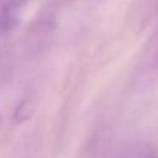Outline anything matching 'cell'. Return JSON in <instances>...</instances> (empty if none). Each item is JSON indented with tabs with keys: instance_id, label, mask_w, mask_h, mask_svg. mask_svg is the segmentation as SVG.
Listing matches in <instances>:
<instances>
[{
	"instance_id": "cell-3",
	"label": "cell",
	"mask_w": 158,
	"mask_h": 158,
	"mask_svg": "<svg viewBox=\"0 0 158 158\" xmlns=\"http://www.w3.org/2000/svg\"><path fill=\"white\" fill-rule=\"evenodd\" d=\"M122 158H156V156L147 147H137L131 149L128 153L123 154Z\"/></svg>"
},
{
	"instance_id": "cell-1",
	"label": "cell",
	"mask_w": 158,
	"mask_h": 158,
	"mask_svg": "<svg viewBox=\"0 0 158 158\" xmlns=\"http://www.w3.org/2000/svg\"><path fill=\"white\" fill-rule=\"evenodd\" d=\"M28 0L0 1V33L11 32L20 22L21 14Z\"/></svg>"
},
{
	"instance_id": "cell-2",
	"label": "cell",
	"mask_w": 158,
	"mask_h": 158,
	"mask_svg": "<svg viewBox=\"0 0 158 158\" xmlns=\"http://www.w3.org/2000/svg\"><path fill=\"white\" fill-rule=\"evenodd\" d=\"M36 111V104L32 98H23L20 100V102L16 105L12 115V120L15 123H23L28 121Z\"/></svg>"
},
{
	"instance_id": "cell-4",
	"label": "cell",
	"mask_w": 158,
	"mask_h": 158,
	"mask_svg": "<svg viewBox=\"0 0 158 158\" xmlns=\"http://www.w3.org/2000/svg\"><path fill=\"white\" fill-rule=\"evenodd\" d=\"M0 121H1V118H0Z\"/></svg>"
}]
</instances>
